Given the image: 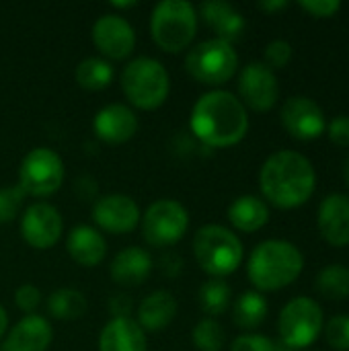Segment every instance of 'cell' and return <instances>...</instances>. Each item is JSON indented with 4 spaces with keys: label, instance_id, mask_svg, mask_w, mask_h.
Segmentation results:
<instances>
[{
    "label": "cell",
    "instance_id": "1",
    "mask_svg": "<svg viewBox=\"0 0 349 351\" xmlns=\"http://www.w3.org/2000/svg\"><path fill=\"white\" fill-rule=\"evenodd\" d=\"M189 128L193 136L210 148L237 146L249 132L247 107L228 90H210L195 101Z\"/></svg>",
    "mask_w": 349,
    "mask_h": 351
},
{
    "label": "cell",
    "instance_id": "2",
    "mask_svg": "<svg viewBox=\"0 0 349 351\" xmlns=\"http://www.w3.org/2000/svg\"><path fill=\"white\" fill-rule=\"evenodd\" d=\"M317 185L313 162L294 150L274 152L259 171L263 197L282 210H294L306 204Z\"/></svg>",
    "mask_w": 349,
    "mask_h": 351
},
{
    "label": "cell",
    "instance_id": "14",
    "mask_svg": "<svg viewBox=\"0 0 349 351\" xmlns=\"http://www.w3.org/2000/svg\"><path fill=\"white\" fill-rule=\"evenodd\" d=\"M140 208L134 197L125 193H109L95 202L93 222L95 228H101L111 234H128L140 224Z\"/></svg>",
    "mask_w": 349,
    "mask_h": 351
},
{
    "label": "cell",
    "instance_id": "41",
    "mask_svg": "<svg viewBox=\"0 0 349 351\" xmlns=\"http://www.w3.org/2000/svg\"><path fill=\"white\" fill-rule=\"evenodd\" d=\"M111 6L117 8V10H119V8H134V6H136V0H130V2H117V0H113Z\"/></svg>",
    "mask_w": 349,
    "mask_h": 351
},
{
    "label": "cell",
    "instance_id": "18",
    "mask_svg": "<svg viewBox=\"0 0 349 351\" xmlns=\"http://www.w3.org/2000/svg\"><path fill=\"white\" fill-rule=\"evenodd\" d=\"M53 341V331L47 319L25 315L12 329L6 331L2 351H47Z\"/></svg>",
    "mask_w": 349,
    "mask_h": 351
},
{
    "label": "cell",
    "instance_id": "43",
    "mask_svg": "<svg viewBox=\"0 0 349 351\" xmlns=\"http://www.w3.org/2000/svg\"><path fill=\"white\" fill-rule=\"evenodd\" d=\"M344 179H346V185L349 187V156L346 160V167H344Z\"/></svg>",
    "mask_w": 349,
    "mask_h": 351
},
{
    "label": "cell",
    "instance_id": "4",
    "mask_svg": "<svg viewBox=\"0 0 349 351\" xmlns=\"http://www.w3.org/2000/svg\"><path fill=\"white\" fill-rule=\"evenodd\" d=\"M125 99L142 111H154L169 99L171 76L154 58H134L125 64L119 76Z\"/></svg>",
    "mask_w": 349,
    "mask_h": 351
},
{
    "label": "cell",
    "instance_id": "5",
    "mask_svg": "<svg viewBox=\"0 0 349 351\" xmlns=\"http://www.w3.org/2000/svg\"><path fill=\"white\" fill-rule=\"evenodd\" d=\"M241 239L220 224H206L193 237V257L197 265L210 276L224 280L243 263Z\"/></svg>",
    "mask_w": 349,
    "mask_h": 351
},
{
    "label": "cell",
    "instance_id": "25",
    "mask_svg": "<svg viewBox=\"0 0 349 351\" xmlns=\"http://www.w3.org/2000/svg\"><path fill=\"white\" fill-rule=\"evenodd\" d=\"M267 317V300L261 292L251 290L241 294L232 304V321L239 329H257Z\"/></svg>",
    "mask_w": 349,
    "mask_h": 351
},
{
    "label": "cell",
    "instance_id": "22",
    "mask_svg": "<svg viewBox=\"0 0 349 351\" xmlns=\"http://www.w3.org/2000/svg\"><path fill=\"white\" fill-rule=\"evenodd\" d=\"M146 333L130 319H111L99 335V351H146Z\"/></svg>",
    "mask_w": 349,
    "mask_h": 351
},
{
    "label": "cell",
    "instance_id": "17",
    "mask_svg": "<svg viewBox=\"0 0 349 351\" xmlns=\"http://www.w3.org/2000/svg\"><path fill=\"white\" fill-rule=\"evenodd\" d=\"M317 226L323 241L331 247H348L349 245V195L329 193L321 206L317 216Z\"/></svg>",
    "mask_w": 349,
    "mask_h": 351
},
{
    "label": "cell",
    "instance_id": "37",
    "mask_svg": "<svg viewBox=\"0 0 349 351\" xmlns=\"http://www.w3.org/2000/svg\"><path fill=\"white\" fill-rule=\"evenodd\" d=\"M327 134L331 138L333 144L349 148V117L348 115H339L335 119H331V123L327 125Z\"/></svg>",
    "mask_w": 349,
    "mask_h": 351
},
{
    "label": "cell",
    "instance_id": "34",
    "mask_svg": "<svg viewBox=\"0 0 349 351\" xmlns=\"http://www.w3.org/2000/svg\"><path fill=\"white\" fill-rule=\"evenodd\" d=\"M41 300H43V296H41L39 288H35L33 284H23L14 292V304L25 315H35V311L41 306Z\"/></svg>",
    "mask_w": 349,
    "mask_h": 351
},
{
    "label": "cell",
    "instance_id": "20",
    "mask_svg": "<svg viewBox=\"0 0 349 351\" xmlns=\"http://www.w3.org/2000/svg\"><path fill=\"white\" fill-rule=\"evenodd\" d=\"M150 271H152V257L142 247L121 249L109 265L111 280L123 288L142 286L148 280Z\"/></svg>",
    "mask_w": 349,
    "mask_h": 351
},
{
    "label": "cell",
    "instance_id": "24",
    "mask_svg": "<svg viewBox=\"0 0 349 351\" xmlns=\"http://www.w3.org/2000/svg\"><path fill=\"white\" fill-rule=\"evenodd\" d=\"M228 220L241 232H257L269 222V208L257 195H241L228 206Z\"/></svg>",
    "mask_w": 349,
    "mask_h": 351
},
{
    "label": "cell",
    "instance_id": "35",
    "mask_svg": "<svg viewBox=\"0 0 349 351\" xmlns=\"http://www.w3.org/2000/svg\"><path fill=\"white\" fill-rule=\"evenodd\" d=\"M230 351H274V341L265 335L245 333L232 341Z\"/></svg>",
    "mask_w": 349,
    "mask_h": 351
},
{
    "label": "cell",
    "instance_id": "27",
    "mask_svg": "<svg viewBox=\"0 0 349 351\" xmlns=\"http://www.w3.org/2000/svg\"><path fill=\"white\" fill-rule=\"evenodd\" d=\"M76 82L80 88L84 90H103L111 84L115 70L111 66V62H107L105 58H84L78 66H76Z\"/></svg>",
    "mask_w": 349,
    "mask_h": 351
},
{
    "label": "cell",
    "instance_id": "13",
    "mask_svg": "<svg viewBox=\"0 0 349 351\" xmlns=\"http://www.w3.org/2000/svg\"><path fill=\"white\" fill-rule=\"evenodd\" d=\"M93 43L107 62L125 60L136 47V31L123 16L107 12L93 25Z\"/></svg>",
    "mask_w": 349,
    "mask_h": 351
},
{
    "label": "cell",
    "instance_id": "39",
    "mask_svg": "<svg viewBox=\"0 0 349 351\" xmlns=\"http://www.w3.org/2000/svg\"><path fill=\"white\" fill-rule=\"evenodd\" d=\"M257 6H259L261 10H265V12H276V10L286 8L288 2H284V0H265V2H259Z\"/></svg>",
    "mask_w": 349,
    "mask_h": 351
},
{
    "label": "cell",
    "instance_id": "40",
    "mask_svg": "<svg viewBox=\"0 0 349 351\" xmlns=\"http://www.w3.org/2000/svg\"><path fill=\"white\" fill-rule=\"evenodd\" d=\"M6 331H8V315H6V311L0 306V341H2V337L6 335Z\"/></svg>",
    "mask_w": 349,
    "mask_h": 351
},
{
    "label": "cell",
    "instance_id": "26",
    "mask_svg": "<svg viewBox=\"0 0 349 351\" xmlns=\"http://www.w3.org/2000/svg\"><path fill=\"white\" fill-rule=\"evenodd\" d=\"M86 298L74 288H60L47 296V313L58 321H76L86 315Z\"/></svg>",
    "mask_w": 349,
    "mask_h": 351
},
{
    "label": "cell",
    "instance_id": "9",
    "mask_svg": "<svg viewBox=\"0 0 349 351\" xmlns=\"http://www.w3.org/2000/svg\"><path fill=\"white\" fill-rule=\"evenodd\" d=\"M142 237L150 247L165 249L177 245L189 228V212L175 199H158L140 218Z\"/></svg>",
    "mask_w": 349,
    "mask_h": 351
},
{
    "label": "cell",
    "instance_id": "7",
    "mask_svg": "<svg viewBox=\"0 0 349 351\" xmlns=\"http://www.w3.org/2000/svg\"><path fill=\"white\" fill-rule=\"evenodd\" d=\"M239 68V56L232 43L222 39H206L193 45L185 56L187 74L206 86L226 84Z\"/></svg>",
    "mask_w": 349,
    "mask_h": 351
},
{
    "label": "cell",
    "instance_id": "12",
    "mask_svg": "<svg viewBox=\"0 0 349 351\" xmlns=\"http://www.w3.org/2000/svg\"><path fill=\"white\" fill-rule=\"evenodd\" d=\"M62 230H64L62 214L51 204L45 202L33 204L21 216L23 241L37 251L51 249L62 239Z\"/></svg>",
    "mask_w": 349,
    "mask_h": 351
},
{
    "label": "cell",
    "instance_id": "16",
    "mask_svg": "<svg viewBox=\"0 0 349 351\" xmlns=\"http://www.w3.org/2000/svg\"><path fill=\"white\" fill-rule=\"evenodd\" d=\"M93 130L101 142L119 146V144L130 142L136 136L138 117L132 107L121 105V103H111L97 111L93 119Z\"/></svg>",
    "mask_w": 349,
    "mask_h": 351
},
{
    "label": "cell",
    "instance_id": "29",
    "mask_svg": "<svg viewBox=\"0 0 349 351\" xmlns=\"http://www.w3.org/2000/svg\"><path fill=\"white\" fill-rule=\"evenodd\" d=\"M317 292L329 300H348L349 298V267L346 265H327L317 276Z\"/></svg>",
    "mask_w": 349,
    "mask_h": 351
},
{
    "label": "cell",
    "instance_id": "42",
    "mask_svg": "<svg viewBox=\"0 0 349 351\" xmlns=\"http://www.w3.org/2000/svg\"><path fill=\"white\" fill-rule=\"evenodd\" d=\"M274 351H296L294 348L286 346L284 341H274Z\"/></svg>",
    "mask_w": 349,
    "mask_h": 351
},
{
    "label": "cell",
    "instance_id": "21",
    "mask_svg": "<svg viewBox=\"0 0 349 351\" xmlns=\"http://www.w3.org/2000/svg\"><path fill=\"white\" fill-rule=\"evenodd\" d=\"M200 16L216 33V39L226 43L237 41L245 31V16L224 0H208L200 4Z\"/></svg>",
    "mask_w": 349,
    "mask_h": 351
},
{
    "label": "cell",
    "instance_id": "28",
    "mask_svg": "<svg viewBox=\"0 0 349 351\" xmlns=\"http://www.w3.org/2000/svg\"><path fill=\"white\" fill-rule=\"evenodd\" d=\"M230 302H232V292H230V286L224 280L210 278L208 282H204L200 286L197 304L208 315V319L224 315L230 308Z\"/></svg>",
    "mask_w": 349,
    "mask_h": 351
},
{
    "label": "cell",
    "instance_id": "3",
    "mask_svg": "<svg viewBox=\"0 0 349 351\" xmlns=\"http://www.w3.org/2000/svg\"><path fill=\"white\" fill-rule=\"evenodd\" d=\"M304 257L296 245L280 239L259 243L247 263V276L257 292H278L298 280Z\"/></svg>",
    "mask_w": 349,
    "mask_h": 351
},
{
    "label": "cell",
    "instance_id": "30",
    "mask_svg": "<svg viewBox=\"0 0 349 351\" xmlns=\"http://www.w3.org/2000/svg\"><path fill=\"white\" fill-rule=\"evenodd\" d=\"M193 346L197 351H222L226 343V333L216 319H202L191 333Z\"/></svg>",
    "mask_w": 349,
    "mask_h": 351
},
{
    "label": "cell",
    "instance_id": "15",
    "mask_svg": "<svg viewBox=\"0 0 349 351\" xmlns=\"http://www.w3.org/2000/svg\"><path fill=\"white\" fill-rule=\"evenodd\" d=\"M282 125L296 140H315L327 130L325 113L311 97H290L282 107Z\"/></svg>",
    "mask_w": 349,
    "mask_h": 351
},
{
    "label": "cell",
    "instance_id": "38",
    "mask_svg": "<svg viewBox=\"0 0 349 351\" xmlns=\"http://www.w3.org/2000/svg\"><path fill=\"white\" fill-rule=\"evenodd\" d=\"M109 308L113 313V319H121V317H130L132 311V302L125 296H113L109 302Z\"/></svg>",
    "mask_w": 349,
    "mask_h": 351
},
{
    "label": "cell",
    "instance_id": "23",
    "mask_svg": "<svg viewBox=\"0 0 349 351\" xmlns=\"http://www.w3.org/2000/svg\"><path fill=\"white\" fill-rule=\"evenodd\" d=\"M136 323L144 333H158L167 329L177 317V300L167 290H156L138 304Z\"/></svg>",
    "mask_w": 349,
    "mask_h": 351
},
{
    "label": "cell",
    "instance_id": "10",
    "mask_svg": "<svg viewBox=\"0 0 349 351\" xmlns=\"http://www.w3.org/2000/svg\"><path fill=\"white\" fill-rule=\"evenodd\" d=\"M280 341L296 351L313 346L323 331V311L313 298L300 296L290 300L278 319Z\"/></svg>",
    "mask_w": 349,
    "mask_h": 351
},
{
    "label": "cell",
    "instance_id": "11",
    "mask_svg": "<svg viewBox=\"0 0 349 351\" xmlns=\"http://www.w3.org/2000/svg\"><path fill=\"white\" fill-rule=\"evenodd\" d=\"M241 103L253 111H269L280 97V84L276 72L263 62H251L239 76Z\"/></svg>",
    "mask_w": 349,
    "mask_h": 351
},
{
    "label": "cell",
    "instance_id": "8",
    "mask_svg": "<svg viewBox=\"0 0 349 351\" xmlns=\"http://www.w3.org/2000/svg\"><path fill=\"white\" fill-rule=\"evenodd\" d=\"M64 162L51 148L39 146L25 154L19 165V187L25 195L47 197L53 195L64 183Z\"/></svg>",
    "mask_w": 349,
    "mask_h": 351
},
{
    "label": "cell",
    "instance_id": "31",
    "mask_svg": "<svg viewBox=\"0 0 349 351\" xmlns=\"http://www.w3.org/2000/svg\"><path fill=\"white\" fill-rule=\"evenodd\" d=\"M25 197L27 195L19 185H10V187L0 189V224H8L21 214Z\"/></svg>",
    "mask_w": 349,
    "mask_h": 351
},
{
    "label": "cell",
    "instance_id": "32",
    "mask_svg": "<svg viewBox=\"0 0 349 351\" xmlns=\"http://www.w3.org/2000/svg\"><path fill=\"white\" fill-rule=\"evenodd\" d=\"M325 339L335 351H349V317L337 315L325 325Z\"/></svg>",
    "mask_w": 349,
    "mask_h": 351
},
{
    "label": "cell",
    "instance_id": "36",
    "mask_svg": "<svg viewBox=\"0 0 349 351\" xmlns=\"http://www.w3.org/2000/svg\"><path fill=\"white\" fill-rule=\"evenodd\" d=\"M298 6L315 19H329L341 8V2H337V0H302V2H298Z\"/></svg>",
    "mask_w": 349,
    "mask_h": 351
},
{
    "label": "cell",
    "instance_id": "19",
    "mask_svg": "<svg viewBox=\"0 0 349 351\" xmlns=\"http://www.w3.org/2000/svg\"><path fill=\"white\" fill-rule=\"evenodd\" d=\"M66 251L74 263L82 267H97L107 255V241L99 228L88 224H78L68 232Z\"/></svg>",
    "mask_w": 349,
    "mask_h": 351
},
{
    "label": "cell",
    "instance_id": "44",
    "mask_svg": "<svg viewBox=\"0 0 349 351\" xmlns=\"http://www.w3.org/2000/svg\"><path fill=\"white\" fill-rule=\"evenodd\" d=\"M0 351H2V350H0Z\"/></svg>",
    "mask_w": 349,
    "mask_h": 351
},
{
    "label": "cell",
    "instance_id": "6",
    "mask_svg": "<svg viewBox=\"0 0 349 351\" xmlns=\"http://www.w3.org/2000/svg\"><path fill=\"white\" fill-rule=\"evenodd\" d=\"M197 33V8L187 0H163L150 16V35L167 53H181Z\"/></svg>",
    "mask_w": 349,
    "mask_h": 351
},
{
    "label": "cell",
    "instance_id": "33",
    "mask_svg": "<svg viewBox=\"0 0 349 351\" xmlns=\"http://www.w3.org/2000/svg\"><path fill=\"white\" fill-rule=\"evenodd\" d=\"M292 45L284 39H274L265 45V66L274 68H286L288 62L292 60Z\"/></svg>",
    "mask_w": 349,
    "mask_h": 351
}]
</instances>
